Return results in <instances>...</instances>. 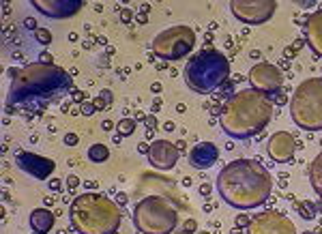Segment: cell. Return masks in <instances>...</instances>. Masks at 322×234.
Instances as JSON below:
<instances>
[{
  "instance_id": "obj_1",
  "label": "cell",
  "mask_w": 322,
  "mask_h": 234,
  "mask_svg": "<svg viewBox=\"0 0 322 234\" xmlns=\"http://www.w3.org/2000/svg\"><path fill=\"white\" fill-rule=\"evenodd\" d=\"M11 84L7 93V114H19L32 118L58 103L73 91L71 73L58 64L28 62L19 69H11Z\"/></svg>"
},
{
  "instance_id": "obj_2",
  "label": "cell",
  "mask_w": 322,
  "mask_h": 234,
  "mask_svg": "<svg viewBox=\"0 0 322 234\" xmlns=\"http://www.w3.org/2000/svg\"><path fill=\"white\" fill-rule=\"evenodd\" d=\"M217 189L226 204L241 211L262 206L273 191V176L258 159H234L221 168Z\"/></svg>"
},
{
  "instance_id": "obj_3",
  "label": "cell",
  "mask_w": 322,
  "mask_h": 234,
  "mask_svg": "<svg viewBox=\"0 0 322 234\" xmlns=\"http://www.w3.org/2000/svg\"><path fill=\"white\" fill-rule=\"evenodd\" d=\"M273 97L256 88H245L230 94L226 106L221 108V129L236 140L260 136L273 118Z\"/></svg>"
},
{
  "instance_id": "obj_4",
  "label": "cell",
  "mask_w": 322,
  "mask_h": 234,
  "mask_svg": "<svg viewBox=\"0 0 322 234\" xmlns=\"http://www.w3.org/2000/svg\"><path fill=\"white\" fill-rule=\"evenodd\" d=\"M69 219L77 234H116L123 221V211L116 200L88 191L71 200Z\"/></svg>"
},
{
  "instance_id": "obj_5",
  "label": "cell",
  "mask_w": 322,
  "mask_h": 234,
  "mask_svg": "<svg viewBox=\"0 0 322 234\" xmlns=\"http://www.w3.org/2000/svg\"><path fill=\"white\" fill-rule=\"evenodd\" d=\"M185 84L198 94H211L221 88L230 78V61L224 52L206 47L193 54L185 62Z\"/></svg>"
},
{
  "instance_id": "obj_6",
  "label": "cell",
  "mask_w": 322,
  "mask_h": 234,
  "mask_svg": "<svg viewBox=\"0 0 322 234\" xmlns=\"http://www.w3.org/2000/svg\"><path fill=\"white\" fill-rule=\"evenodd\" d=\"M178 223L174 202L163 196H146L133 208V226L140 234H172Z\"/></svg>"
},
{
  "instance_id": "obj_7",
  "label": "cell",
  "mask_w": 322,
  "mask_h": 234,
  "mask_svg": "<svg viewBox=\"0 0 322 234\" xmlns=\"http://www.w3.org/2000/svg\"><path fill=\"white\" fill-rule=\"evenodd\" d=\"M290 116L305 131H322V78H309L296 86Z\"/></svg>"
},
{
  "instance_id": "obj_8",
  "label": "cell",
  "mask_w": 322,
  "mask_h": 234,
  "mask_svg": "<svg viewBox=\"0 0 322 234\" xmlns=\"http://www.w3.org/2000/svg\"><path fill=\"white\" fill-rule=\"evenodd\" d=\"M196 46V32L189 26H172L161 31L153 41V54L161 61H181Z\"/></svg>"
},
{
  "instance_id": "obj_9",
  "label": "cell",
  "mask_w": 322,
  "mask_h": 234,
  "mask_svg": "<svg viewBox=\"0 0 322 234\" xmlns=\"http://www.w3.org/2000/svg\"><path fill=\"white\" fill-rule=\"evenodd\" d=\"M230 11L241 22L258 26V24L269 22L275 16L277 2L275 0H232Z\"/></svg>"
},
{
  "instance_id": "obj_10",
  "label": "cell",
  "mask_w": 322,
  "mask_h": 234,
  "mask_svg": "<svg viewBox=\"0 0 322 234\" xmlns=\"http://www.w3.org/2000/svg\"><path fill=\"white\" fill-rule=\"evenodd\" d=\"M247 234H296V228L284 213L262 211L251 217Z\"/></svg>"
},
{
  "instance_id": "obj_11",
  "label": "cell",
  "mask_w": 322,
  "mask_h": 234,
  "mask_svg": "<svg viewBox=\"0 0 322 234\" xmlns=\"http://www.w3.org/2000/svg\"><path fill=\"white\" fill-rule=\"evenodd\" d=\"M247 79H249L251 88H256V91H260V93H266L269 97L273 93H279L281 86H284V73L279 71V67H275V64H271V62L254 64Z\"/></svg>"
},
{
  "instance_id": "obj_12",
  "label": "cell",
  "mask_w": 322,
  "mask_h": 234,
  "mask_svg": "<svg viewBox=\"0 0 322 234\" xmlns=\"http://www.w3.org/2000/svg\"><path fill=\"white\" fill-rule=\"evenodd\" d=\"M15 166H17L22 172L31 174L32 178H37V181H47V178L54 174V170H56V163H54L52 159L41 157V155H37V153H31V151L17 153Z\"/></svg>"
},
{
  "instance_id": "obj_13",
  "label": "cell",
  "mask_w": 322,
  "mask_h": 234,
  "mask_svg": "<svg viewBox=\"0 0 322 234\" xmlns=\"http://www.w3.org/2000/svg\"><path fill=\"white\" fill-rule=\"evenodd\" d=\"M32 7L49 19H67L82 11L84 0H32Z\"/></svg>"
},
{
  "instance_id": "obj_14",
  "label": "cell",
  "mask_w": 322,
  "mask_h": 234,
  "mask_svg": "<svg viewBox=\"0 0 322 234\" xmlns=\"http://www.w3.org/2000/svg\"><path fill=\"white\" fill-rule=\"evenodd\" d=\"M296 148H299V144H296V138L290 131H277L266 142V155L275 163H286L294 157Z\"/></svg>"
},
{
  "instance_id": "obj_15",
  "label": "cell",
  "mask_w": 322,
  "mask_h": 234,
  "mask_svg": "<svg viewBox=\"0 0 322 234\" xmlns=\"http://www.w3.org/2000/svg\"><path fill=\"white\" fill-rule=\"evenodd\" d=\"M146 157L151 161V166L157 168V170H172L176 166L181 153H178L176 144H172L168 140H153L151 151H148Z\"/></svg>"
},
{
  "instance_id": "obj_16",
  "label": "cell",
  "mask_w": 322,
  "mask_h": 234,
  "mask_svg": "<svg viewBox=\"0 0 322 234\" xmlns=\"http://www.w3.org/2000/svg\"><path fill=\"white\" fill-rule=\"evenodd\" d=\"M219 159V148L213 142H200L189 151V163L196 170H209Z\"/></svg>"
},
{
  "instance_id": "obj_17",
  "label": "cell",
  "mask_w": 322,
  "mask_h": 234,
  "mask_svg": "<svg viewBox=\"0 0 322 234\" xmlns=\"http://www.w3.org/2000/svg\"><path fill=\"white\" fill-rule=\"evenodd\" d=\"M305 39L307 46L314 49V54L322 56V9L314 11L305 22Z\"/></svg>"
},
{
  "instance_id": "obj_18",
  "label": "cell",
  "mask_w": 322,
  "mask_h": 234,
  "mask_svg": "<svg viewBox=\"0 0 322 234\" xmlns=\"http://www.w3.org/2000/svg\"><path fill=\"white\" fill-rule=\"evenodd\" d=\"M54 221H56V217H54V213L49 211V208H46V206H43V208H34V211L31 213V219H28L32 234H47V232H52Z\"/></svg>"
},
{
  "instance_id": "obj_19",
  "label": "cell",
  "mask_w": 322,
  "mask_h": 234,
  "mask_svg": "<svg viewBox=\"0 0 322 234\" xmlns=\"http://www.w3.org/2000/svg\"><path fill=\"white\" fill-rule=\"evenodd\" d=\"M309 181H311L314 191L318 193L320 200H322V153H318L316 159L311 161V166H309Z\"/></svg>"
},
{
  "instance_id": "obj_20",
  "label": "cell",
  "mask_w": 322,
  "mask_h": 234,
  "mask_svg": "<svg viewBox=\"0 0 322 234\" xmlns=\"http://www.w3.org/2000/svg\"><path fill=\"white\" fill-rule=\"evenodd\" d=\"M107 157H110V148L106 144H92L88 148V159L92 163H103V161H107Z\"/></svg>"
},
{
  "instance_id": "obj_21",
  "label": "cell",
  "mask_w": 322,
  "mask_h": 234,
  "mask_svg": "<svg viewBox=\"0 0 322 234\" xmlns=\"http://www.w3.org/2000/svg\"><path fill=\"white\" fill-rule=\"evenodd\" d=\"M136 129H138L136 118H121V121L116 123V133H118V136H123V138L133 136V133H136Z\"/></svg>"
},
{
  "instance_id": "obj_22",
  "label": "cell",
  "mask_w": 322,
  "mask_h": 234,
  "mask_svg": "<svg viewBox=\"0 0 322 234\" xmlns=\"http://www.w3.org/2000/svg\"><path fill=\"white\" fill-rule=\"evenodd\" d=\"M296 211L303 219H314L316 217V206L309 200H299L296 202Z\"/></svg>"
},
{
  "instance_id": "obj_23",
  "label": "cell",
  "mask_w": 322,
  "mask_h": 234,
  "mask_svg": "<svg viewBox=\"0 0 322 234\" xmlns=\"http://www.w3.org/2000/svg\"><path fill=\"white\" fill-rule=\"evenodd\" d=\"M32 34H34V41H37L39 46H49V43H52V32H49L47 28H37Z\"/></svg>"
},
{
  "instance_id": "obj_24",
  "label": "cell",
  "mask_w": 322,
  "mask_h": 234,
  "mask_svg": "<svg viewBox=\"0 0 322 234\" xmlns=\"http://www.w3.org/2000/svg\"><path fill=\"white\" fill-rule=\"evenodd\" d=\"M133 17H136V11H133V9H129V7L121 9V22L123 24H131Z\"/></svg>"
},
{
  "instance_id": "obj_25",
  "label": "cell",
  "mask_w": 322,
  "mask_h": 234,
  "mask_svg": "<svg viewBox=\"0 0 322 234\" xmlns=\"http://www.w3.org/2000/svg\"><path fill=\"white\" fill-rule=\"evenodd\" d=\"M80 114L82 116H92V114H97V108L92 106V101H84L80 106Z\"/></svg>"
},
{
  "instance_id": "obj_26",
  "label": "cell",
  "mask_w": 322,
  "mask_h": 234,
  "mask_svg": "<svg viewBox=\"0 0 322 234\" xmlns=\"http://www.w3.org/2000/svg\"><path fill=\"white\" fill-rule=\"evenodd\" d=\"M196 230H198V221H196V219H187L185 226H183V230H181V234H193Z\"/></svg>"
},
{
  "instance_id": "obj_27",
  "label": "cell",
  "mask_w": 322,
  "mask_h": 234,
  "mask_svg": "<svg viewBox=\"0 0 322 234\" xmlns=\"http://www.w3.org/2000/svg\"><path fill=\"white\" fill-rule=\"evenodd\" d=\"M71 94H73V103H77V106H82V103L86 101V97H88L84 91H76V88L71 91Z\"/></svg>"
},
{
  "instance_id": "obj_28",
  "label": "cell",
  "mask_w": 322,
  "mask_h": 234,
  "mask_svg": "<svg viewBox=\"0 0 322 234\" xmlns=\"http://www.w3.org/2000/svg\"><path fill=\"white\" fill-rule=\"evenodd\" d=\"M77 142H80V140H77V136H76V133H71V131H69V133H64V144H67V146H76Z\"/></svg>"
},
{
  "instance_id": "obj_29",
  "label": "cell",
  "mask_w": 322,
  "mask_h": 234,
  "mask_svg": "<svg viewBox=\"0 0 322 234\" xmlns=\"http://www.w3.org/2000/svg\"><path fill=\"white\" fill-rule=\"evenodd\" d=\"M251 223V217H247V215H239L236 217V228H247Z\"/></svg>"
},
{
  "instance_id": "obj_30",
  "label": "cell",
  "mask_w": 322,
  "mask_h": 234,
  "mask_svg": "<svg viewBox=\"0 0 322 234\" xmlns=\"http://www.w3.org/2000/svg\"><path fill=\"white\" fill-rule=\"evenodd\" d=\"M92 106H95L97 109H103V108H107V103H106V99H103L101 94H97V97H92Z\"/></svg>"
},
{
  "instance_id": "obj_31",
  "label": "cell",
  "mask_w": 322,
  "mask_h": 234,
  "mask_svg": "<svg viewBox=\"0 0 322 234\" xmlns=\"http://www.w3.org/2000/svg\"><path fill=\"white\" fill-rule=\"evenodd\" d=\"M47 185H49L52 191H61V189H62V181H61V178H49Z\"/></svg>"
},
{
  "instance_id": "obj_32",
  "label": "cell",
  "mask_w": 322,
  "mask_h": 234,
  "mask_svg": "<svg viewBox=\"0 0 322 234\" xmlns=\"http://www.w3.org/2000/svg\"><path fill=\"white\" fill-rule=\"evenodd\" d=\"M67 187L69 189H77V187H80V178H77L76 174H71V176L67 178Z\"/></svg>"
},
{
  "instance_id": "obj_33",
  "label": "cell",
  "mask_w": 322,
  "mask_h": 234,
  "mask_svg": "<svg viewBox=\"0 0 322 234\" xmlns=\"http://www.w3.org/2000/svg\"><path fill=\"white\" fill-rule=\"evenodd\" d=\"M99 94H101V97L106 99V103H107V106H110V103H112V99H114V94H112V91H110V88H103V91L99 93Z\"/></svg>"
},
{
  "instance_id": "obj_34",
  "label": "cell",
  "mask_w": 322,
  "mask_h": 234,
  "mask_svg": "<svg viewBox=\"0 0 322 234\" xmlns=\"http://www.w3.org/2000/svg\"><path fill=\"white\" fill-rule=\"evenodd\" d=\"M211 191H213V187L209 185V183H202V185H200V196L209 198V196H211Z\"/></svg>"
},
{
  "instance_id": "obj_35",
  "label": "cell",
  "mask_w": 322,
  "mask_h": 234,
  "mask_svg": "<svg viewBox=\"0 0 322 234\" xmlns=\"http://www.w3.org/2000/svg\"><path fill=\"white\" fill-rule=\"evenodd\" d=\"M24 26H26V28H32V32L39 28L37 22H34V17H26V19H24Z\"/></svg>"
},
{
  "instance_id": "obj_36",
  "label": "cell",
  "mask_w": 322,
  "mask_h": 234,
  "mask_svg": "<svg viewBox=\"0 0 322 234\" xmlns=\"http://www.w3.org/2000/svg\"><path fill=\"white\" fill-rule=\"evenodd\" d=\"M138 151H140L142 155H148V151H151V144H148V142H140V144H138Z\"/></svg>"
},
{
  "instance_id": "obj_37",
  "label": "cell",
  "mask_w": 322,
  "mask_h": 234,
  "mask_svg": "<svg viewBox=\"0 0 322 234\" xmlns=\"http://www.w3.org/2000/svg\"><path fill=\"white\" fill-rule=\"evenodd\" d=\"M39 62H49V64H52V62H54L52 54H49V52H43V54H41V58H39Z\"/></svg>"
},
{
  "instance_id": "obj_38",
  "label": "cell",
  "mask_w": 322,
  "mask_h": 234,
  "mask_svg": "<svg viewBox=\"0 0 322 234\" xmlns=\"http://www.w3.org/2000/svg\"><path fill=\"white\" fill-rule=\"evenodd\" d=\"M114 127H116V125H114L112 121H103V123H101V129H103V131H112Z\"/></svg>"
},
{
  "instance_id": "obj_39",
  "label": "cell",
  "mask_w": 322,
  "mask_h": 234,
  "mask_svg": "<svg viewBox=\"0 0 322 234\" xmlns=\"http://www.w3.org/2000/svg\"><path fill=\"white\" fill-rule=\"evenodd\" d=\"M116 204L121 206V204H127V196L125 193H116Z\"/></svg>"
},
{
  "instance_id": "obj_40",
  "label": "cell",
  "mask_w": 322,
  "mask_h": 234,
  "mask_svg": "<svg viewBox=\"0 0 322 234\" xmlns=\"http://www.w3.org/2000/svg\"><path fill=\"white\" fill-rule=\"evenodd\" d=\"M174 123H172V121H168V123H163V131H168V133H170V131H174Z\"/></svg>"
},
{
  "instance_id": "obj_41",
  "label": "cell",
  "mask_w": 322,
  "mask_h": 234,
  "mask_svg": "<svg viewBox=\"0 0 322 234\" xmlns=\"http://www.w3.org/2000/svg\"><path fill=\"white\" fill-rule=\"evenodd\" d=\"M275 103H279V106H284V103H286V94H277V97H275Z\"/></svg>"
},
{
  "instance_id": "obj_42",
  "label": "cell",
  "mask_w": 322,
  "mask_h": 234,
  "mask_svg": "<svg viewBox=\"0 0 322 234\" xmlns=\"http://www.w3.org/2000/svg\"><path fill=\"white\" fill-rule=\"evenodd\" d=\"M148 11H151V4H146V2H144V4L140 7V13H142V16H146Z\"/></svg>"
},
{
  "instance_id": "obj_43",
  "label": "cell",
  "mask_w": 322,
  "mask_h": 234,
  "mask_svg": "<svg viewBox=\"0 0 322 234\" xmlns=\"http://www.w3.org/2000/svg\"><path fill=\"white\" fill-rule=\"evenodd\" d=\"M43 204H46V208H49V206H52V204H54V198L46 196V198H43Z\"/></svg>"
},
{
  "instance_id": "obj_44",
  "label": "cell",
  "mask_w": 322,
  "mask_h": 234,
  "mask_svg": "<svg viewBox=\"0 0 322 234\" xmlns=\"http://www.w3.org/2000/svg\"><path fill=\"white\" fill-rule=\"evenodd\" d=\"M176 148H178V153H185V142H176Z\"/></svg>"
},
{
  "instance_id": "obj_45",
  "label": "cell",
  "mask_w": 322,
  "mask_h": 234,
  "mask_svg": "<svg viewBox=\"0 0 322 234\" xmlns=\"http://www.w3.org/2000/svg\"><path fill=\"white\" fill-rule=\"evenodd\" d=\"M77 39H80V37H77V32H71V34H69V41H73V43H76Z\"/></svg>"
},
{
  "instance_id": "obj_46",
  "label": "cell",
  "mask_w": 322,
  "mask_h": 234,
  "mask_svg": "<svg viewBox=\"0 0 322 234\" xmlns=\"http://www.w3.org/2000/svg\"><path fill=\"white\" fill-rule=\"evenodd\" d=\"M159 91H161V84L155 82V84H153V93H159Z\"/></svg>"
},
{
  "instance_id": "obj_47",
  "label": "cell",
  "mask_w": 322,
  "mask_h": 234,
  "mask_svg": "<svg viewBox=\"0 0 322 234\" xmlns=\"http://www.w3.org/2000/svg\"><path fill=\"white\" fill-rule=\"evenodd\" d=\"M99 64H101L103 69H107V67H110V62H107V58H101V62H99Z\"/></svg>"
},
{
  "instance_id": "obj_48",
  "label": "cell",
  "mask_w": 322,
  "mask_h": 234,
  "mask_svg": "<svg viewBox=\"0 0 322 234\" xmlns=\"http://www.w3.org/2000/svg\"><path fill=\"white\" fill-rule=\"evenodd\" d=\"M138 22H140V24H146V16H142V13H140V16H138Z\"/></svg>"
},
{
  "instance_id": "obj_49",
  "label": "cell",
  "mask_w": 322,
  "mask_h": 234,
  "mask_svg": "<svg viewBox=\"0 0 322 234\" xmlns=\"http://www.w3.org/2000/svg\"><path fill=\"white\" fill-rule=\"evenodd\" d=\"M112 140H114V144H118V142H121V140H123V136H118V133H116V136H114V138H112Z\"/></svg>"
},
{
  "instance_id": "obj_50",
  "label": "cell",
  "mask_w": 322,
  "mask_h": 234,
  "mask_svg": "<svg viewBox=\"0 0 322 234\" xmlns=\"http://www.w3.org/2000/svg\"><path fill=\"white\" fill-rule=\"evenodd\" d=\"M314 206H316V211H322V200H320V202H316Z\"/></svg>"
},
{
  "instance_id": "obj_51",
  "label": "cell",
  "mask_w": 322,
  "mask_h": 234,
  "mask_svg": "<svg viewBox=\"0 0 322 234\" xmlns=\"http://www.w3.org/2000/svg\"><path fill=\"white\" fill-rule=\"evenodd\" d=\"M230 234H241V228H236V226H234V228H232V232H230Z\"/></svg>"
},
{
  "instance_id": "obj_52",
  "label": "cell",
  "mask_w": 322,
  "mask_h": 234,
  "mask_svg": "<svg viewBox=\"0 0 322 234\" xmlns=\"http://www.w3.org/2000/svg\"><path fill=\"white\" fill-rule=\"evenodd\" d=\"M307 234H309V232H307Z\"/></svg>"
},
{
  "instance_id": "obj_53",
  "label": "cell",
  "mask_w": 322,
  "mask_h": 234,
  "mask_svg": "<svg viewBox=\"0 0 322 234\" xmlns=\"http://www.w3.org/2000/svg\"><path fill=\"white\" fill-rule=\"evenodd\" d=\"M320 144H322V142H320Z\"/></svg>"
}]
</instances>
